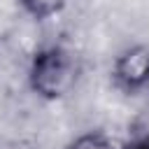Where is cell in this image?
Segmentation results:
<instances>
[{
  "instance_id": "1",
  "label": "cell",
  "mask_w": 149,
  "mask_h": 149,
  "mask_svg": "<svg viewBox=\"0 0 149 149\" xmlns=\"http://www.w3.org/2000/svg\"><path fill=\"white\" fill-rule=\"evenodd\" d=\"M79 58L63 44H47L37 49L28 65V86L30 91L47 100L56 102L65 98L79 79Z\"/></svg>"
},
{
  "instance_id": "2",
  "label": "cell",
  "mask_w": 149,
  "mask_h": 149,
  "mask_svg": "<svg viewBox=\"0 0 149 149\" xmlns=\"http://www.w3.org/2000/svg\"><path fill=\"white\" fill-rule=\"evenodd\" d=\"M112 84L126 95H137L144 88H149V47L147 44H133L114 58Z\"/></svg>"
},
{
  "instance_id": "3",
  "label": "cell",
  "mask_w": 149,
  "mask_h": 149,
  "mask_svg": "<svg viewBox=\"0 0 149 149\" xmlns=\"http://www.w3.org/2000/svg\"><path fill=\"white\" fill-rule=\"evenodd\" d=\"M63 149H123V142L102 130H88L72 137Z\"/></svg>"
},
{
  "instance_id": "4",
  "label": "cell",
  "mask_w": 149,
  "mask_h": 149,
  "mask_svg": "<svg viewBox=\"0 0 149 149\" xmlns=\"http://www.w3.org/2000/svg\"><path fill=\"white\" fill-rule=\"evenodd\" d=\"M68 2L70 0H19L21 9L35 21H47V19L61 14L68 7Z\"/></svg>"
},
{
  "instance_id": "5",
  "label": "cell",
  "mask_w": 149,
  "mask_h": 149,
  "mask_svg": "<svg viewBox=\"0 0 149 149\" xmlns=\"http://www.w3.org/2000/svg\"><path fill=\"white\" fill-rule=\"evenodd\" d=\"M123 149H149V133L144 135H137L128 142H123Z\"/></svg>"
}]
</instances>
